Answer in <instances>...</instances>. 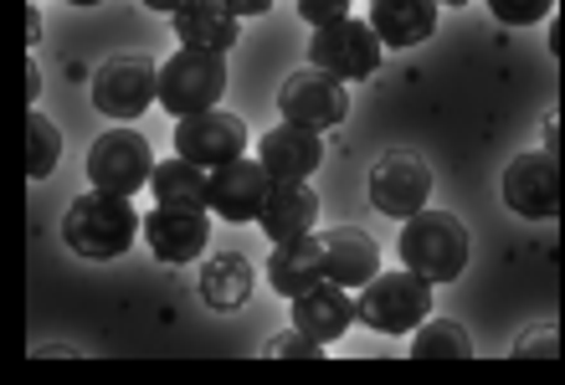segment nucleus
I'll return each instance as SVG.
<instances>
[{
  "instance_id": "1",
  "label": "nucleus",
  "mask_w": 565,
  "mask_h": 385,
  "mask_svg": "<svg viewBox=\"0 0 565 385\" xmlns=\"http://www.w3.org/2000/svg\"><path fill=\"white\" fill-rule=\"evenodd\" d=\"M145 232L139 211L129 206V195L114 191H88L77 195L67 216H62V237L77 257H93V263H108V257H124L135 247V237Z\"/></svg>"
},
{
  "instance_id": "2",
  "label": "nucleus",
  "mask_w": 565,
  "mask_h": 385,
  "mask_svg": "<svg viewBox=\"0 0 565 385\" xmlns=\"http://www.w3.org/2000/svg\"><path fill=\"white\" fill-rule=\"evenodd\" d=\"M431 288H437V282H427L422 272H412V267H402V272H375L355 298L360 324L375 329V334L422 329L431 319Z\"/></svg>"
},
{
  "instance_id": "3",
  "label": "nucleus",
  "mask_w": 565,
  "mask_h": 385,
  "mask_svg": "<svg viewBox=\"0 0 565 385\" xmlns=\"http://www.w3.org/2000/svg\"><path fill=\"white\" fill-rule=\"evenodd\" d=\"M468 226L452 211H417L402 232V263L427 282H452L468 267Z\"/></svg>"
},
{
  "instance_id": "4",
  "label": "nucleus",
  "mask_w": 565,
  "mask_h": 385,
  "mask_svg": "<svg viewBox=\"0 0 565 385\" xmlns=\"http://www.w3.org/2000/svg\"><path fill=\"white\" fill-rule=\"evenodd\" d=\"M222 88H226V57L222 52L180 46L170 62H160V104L170 108L175 119H191V114L216 108Z\"/></svg>"
},
{
  "instance_id": "5",
  "label": "nucleus",
  "mask_w": 565,
  "mask_h": 385,
  "mask_svg": "<svg viewBox=\"0 0 565 385\" xmlns=\"http://www.w3.org/2000/svg\"><path fill=\"white\" fill-rule=\"evenodd\" d=\"M154 154H149V139L135 129H108L93 139L88 149V180L93 191H114V195H135L154 180Z\"/></svg>"
},
{
  "instance_id": "6",
  "label": "nucleus",
  "mask_w": 565,
  "mask_h": 385,
  "mask_svg": "<svg viewBox=\"0 0 565 385\" xmlns=\"http://www.w3.org/2000/svg\"><path fill=\"white\" fill-rule=\"evenodd\" d=\"M381 36H375L371 21H329V26H313V42H309V62L334 73L340 83H355V77H371L381 67Z\"/></svg>"
},
{
  "instance_id": "7",
  "label": "nucleus",
  "mask_w": 565,
  "mask_h": 385,
  "mask_svg": "<svg viewBox=\"0 0 565 385\" xmlns=\"http://www.w3.org/2000/svg\"><path fill=\"white\" fill-rule=\"evenodd\" d=\"M431 195V164L417 149H386L371 170V201L391 222H412Z\"/></svg>"
},
{
  "instance_id": "8",
  "label": "nucleus",
  "mask_w": 565,
  "mask_h": 385,
  "mask_svg": "<svg viewBox=\"0 0 565 385\" xmlns=\"http://www.w3.org/2000/svg\"><path fill=\"white\" fill-rule=\"evenodd\" d=\"M278 108H282V119L298 124V129L324 133V129H334V124H344V114H350V98H344V83H340V77L309 62V67H298L294 77H282Z\"/></svg>"
},
{
  "instance_id": "9",
  "label": "nucleus",
  "mask_w": 565,
  "mask_h": 385,
  "mask_svg": "<svg viewBox=\"0 0 565 385\" xmlns=\"http://www.w3.org/2000/svg\"><path fill=\"white\" fill-rule=\"evenodd\" d=\"M504 206L524 222L561 216V160L555 149H524L504 170Z\"/></svg>"
},
{
  "instance_id": "10",
  "label": "nucleus",
  "mask_w": 565,
  "mask_h": 385,
  "mask_svg": "<svg viewBox=\"0 0 565 385\" xmlns=\"http://www.w3.org/2000/svg\"><path fill=\"white\" fill-rule=\"evenodd\" d=\"M160 98V67L149 57H108L93 73V108L104 119H139Z\"/></svg>"
},
{
  "instance_id": "11",
  "label": "nucleus",
  "mask_w": 565,
  "mask_h": 385,
  "mask_svg": "<svg viewBox=\"0 0 565 385\" xmlns=\"http://www.w3.org/2000/svg\"><path fill=\"white\" fill-rule=\"evenodd\" d=\"M175 154L201 164V170H222V164L247 154V124L237 114H222V108L191 114L175 124Z\"/></svg>"
},
{
  "instance_id": "12",
  "label": "nucleus",
  "mask_w": 565,
  "mask_h": 385,
  "mask_svg": "<svg viewBox=\"0 0 565 385\" xmlns=\"http://www.w3.org/2000/svg\"><path fill=\"white\" fill-rule=\"evenodd\" d=\"M273 195V175L263 160H232L222 170H211V211L226 222H257Z\"/></svg>"
},
{
  "instance_id": "13",
  "label": "nucleus",
  "mask_w": 565,
  "mask_h": 385,
  "mask_svg": "<svg viewBox=\"0 0 565 385\" xmlns=\"http://www.w3.org/2000/svg\"><path fill=\"white\" fill-rule=\"evenodd\" d=\"M145 242L160 263L180 267V263H191V257H201V247L211 242V222H206V211L154 206L145 222Z\"/></svg>"
},
{
  "instance_id": "14",
  "label": "nucleus",
  "mask_w": 565,
  "mask_h": 385,
  "mask_svg": "<svg viewBox=\"0 0 565 385\" xmlns=\"http://www.w3.org/2000/svg\"><path fill=\"white\" fill-rule=\"evenodd\" d=\"M319 247H324V278L340 288H365L381 272V247L360 226H329L319 232Z\"/></svg>"
},
{
  "instance_id": "15",
  "label": "nucleus",
  "mask_w": 565,
  "mask_h": 385,
  "mask_svg": "<svg viewBox=\"0 0 565 385\" xmlns=\"http://www.w3.org/2000/svg\"><path fill=\"white\" fill-rule=\"evenodd\" d=\"M313 222H319V195L309 191V180H273V195L257 226L268 232L273 247L282 242H298V237H313Z\"/></svg>"
},
{
  "instance_id": "16",
  "label": "nucleus",
  "mask_w": 565,
  "mask_h": 385,
  "mask_svg": "<svg viewBox=\"0 0 565 385\" xmlns=\"http://www.w3.org/2000/svg\"><path fill=\"white\" fill-rule=\"evenodd\" d=\"M257 160L268 164L273 180H309L319 170V160H324V145H319L313 129H298V124L282 119L278 129L257 139Z\"/></svg>"
},
{
  "instance_id": "17",
  "label": "nucleus",
  "mask_w": 565,
  "mask_h": 385,
  "mask_svg": "<svg viewBox=\"0 0 565 385\" xmlns=\"http://www.w3.org/2000/svg\"><path fill=\"white\" fill-rule=\"evenodd\" d=\"M175 21V36L185 46H195V52H232L237 46V36H242V15L226 6V0H191L185 11H175L170 15Z\"/></svg>"
},
{
  "instance_id": "18",
  "label": "nucleus",
  "mask_w": 565,
  "mask_h": 385,
  "mask_svg": "<svg viewBox=\"0 0 565 385\" xmlns=\"http://www.w3.org/2000/svg\"><path fill=\"white\" fill-rule=\"evenodd\" d=\"M360 319L355 298L344 293L340 282H319L313 293L294 298V329H303V334H313V340H340L344 329Z\"/></svg>"
},
{
  "instance_id": "19",
  "label": "nucleus",
  "mask_w": 565,
  "mask_h": 385,
  "mask_svg": "<svg viewBox=\"0 0 565 385\" xmlns=\"http://www.w3.org/2000/svg\"><path fill=\"white\" fill-rule=\"evenodd\" d=\"M268 278H273V288H278L282 298H303V293H313L319 282H329L324 278V247H319V237H298V242L273 247Z\"/></svg>"
},
{
  "instance_id": "20",
  "label": "nucleus",
  "mask_w": 565,
  "mask_h": 385,
  "mask_svg": "<svg viewBox=\"0 0 565 385\" xmlns=\"http://www.w3.org/2000/svg\"><path fill=\"white\" fill-rule=\"evenodd\" d=\"M371 26L386 46H417L437 26V0H371Z\"/></svg>"
},
{
  "instance_id": "21",
  "label": "nucleus",
  "mask_w": 565,
  "mask_h": 385,
  "mask_svg": "<svg viewBox=\"0 0 565 385\" xmlns=\"http://www.w3.org/2000/svg\"><path fill=\"white\" fill-rule=\"evenodd\" d=\"M149 191L160 206H180V211H206L211 206V170L191 160H164L154 164V180H149Z\"/></svg>"
},
{
  "instance_id": "22",
  "label": "nucleus",
  "mask_w": 565,
  "mask_h": 385,
  "mask_svg": "<svg viewBox=\"0 0 565 385\" xmlns=\"http://www.w3.org/2000/svg\"><path fill=\"white\" fill-rule=\"evenodd\" d=\"M201 298H206L216 313H232L253 298V263L242 253H216L201 267Z\"/></svg>"
},
{
  "instance_id": "23",
  "label": "nucleus",
  "mask_w": 565,
  "mask_h": 385,
  "mask_svg": "<svg viewBox=\"0 0 565 385\" xmlns=\"http://www.w3.org/2000/svg\"><path fill=\"white\" fill-rule=\"evenodd\" d=\"M412 355L417 360H468L473 355V340L458 319H427L412 340Z\"/></svg>"
},
{
  "instance_id": "24",
  "label": "nucleus",
  "mask_w": 565,
  "mask_h": 385,
  "mask_svg": "<svg viewBox=\"0 0 565 385\" xmlns=\"http://www.w3.org/2000/svg\"><path fill=\"white\" fill-rule=\"evenodd\" d=\"M26 129H31V160H26V170H31V180H46L52 170H57L62 133H57V124L46 119V114H31Z\"/></svg>"
},
{
  "instance_id": "25",
  "label": "nucleus",
  "mask_w": 565,
  "mask_h": 385,
  "mask_svg": "<svg viewBox=\"0 0 565 385\" xmlns=\"http://www.w3.org/2000/svg\"><path fill=\"white\" fill-rule=\"evenodd\" d=\"M263 355H273V360H319V355H324V340H313V334L294 329V334L268 340V350H263Z\"/></svg>"
},
{
  "instance_id": "26",
  "label": "nucleus",
  "mask_w": 565,
  "mask_h": 385,
  "mask_svg": "<svg viewBox=\"0 0 565 385\" xmlns=\"http://www.w3.org/2000/svg\"><path fill=\"white\" fill-rule=\"evenodd\" d=\"M489 11L499 15L504 26H535V21H545L551 0H489Z\"/></svg>"
},
{
  "instance_id": "27",
  "label": "nucleus",
  "mask_w": 565,
  "mask_h": 385,
  "mask_svg": "<svg viewBox=\"0 0 565 385\" xmlns=\"http://www.w3.org/2000/svg\"><path fill=\"white\" fill-rule=\"evenodd\" d=\"M298 15L309 26H329V21H344L350 15V0H298Z\"/></svg>"
},
{
  "instance_id": "28",
  "label": "nucleus",
  "mask_w": 565,
  "mask_h": 385,
  "mask_svg": "<svg viewBox=\"0 0 565 385\" xmlns=\"http://www.w3.org/2000/svg\"><path fill=\"white\" fill-rule=\"evenodd\" d=\"M514 355H520V360H530V355H545V360H555V355H561V334H555V329H535L530 340H520V344H514Z\"/></svg>"
},
{
  "instance_id": "29",
  "label": "nucleus",
  "mask_w": 565,
  "mask_h": 385,
  "mask_svg": "<svg viewBox=\"0 0 565 385\" xmlns=\"http://www.w3.org/2000/svg\"><path fill=\"white\" fill-rule=\"evenodd\" d=\"M237 15H263V11H273V0H226Z\"/></svg>"
},
{
  "instance_id": "30",
  "label": "nucleus",
  "mask_w": 565,
  "mask_h": 385,
  "mask_svg": "<svg viewBox=\"0 0 565 385\" xmlns=\"http://www.w3.org/2000/svg\"><path fill=\"white\" fill-rule=\"evenodd\" d=\"M149 11H164V15H175V11H185V6H191V0H145Z\"/></svg>"
},
{
  "instance_id": "31",
  "label": "nucleus",
  "mask_w": 565,
  "mask_h": 385,
  "mask_svg": "<svg viewBox=\"0 0 565 385\" xmlns=\"http://www.w3.org/2000/svg\"><path fill=\"white\" fill-rule=\"evenodd\" d=\"M36 36H42V11L31 6V11H26V42H36Z\"/></svg>"
},
{
  "instance_id": "32",
  "label": "nucleus",
  "mask_w": 565,
  "mask_h": 385,
  "mask_svg": "<svg viewBox=\"0 0 565 385\" xmlns=\"http://www.w3.org/2000/svg\"><path fill=\"white\" fill-rule=\"evenodd\" d=\"M36 93H42V77H36V67L26 62V98H36Z\"/></svg>"
},
{
  "instance_id": "33",
  "label": "nucleus",
  "mask_w": 565,
  "mask_h": 385,
  "mask_svg": "<svg viewBox=\"0 0 565 385\" xmlns=\"http://www.w3.org/2000/svg\"><path fill=\"white\" fill-rule=\"evenodd\" d=\"M67 6H98V0H67Z\"/></svg>"
},
{
  "instance_id": "34",
  "label": "nucleus",
  "mask_w": 565,
  "mask_h": 385,
  "mask_svg": "<svg viewBox=\"0 0 565 385\" xmlns=\"http://www.w3.org/2000/svg\"><path fill=\"white\" fill-rule=\"evenodd\" d=\"M447 6H468V0H447Z\"/></svg>"
}]
</instances>
